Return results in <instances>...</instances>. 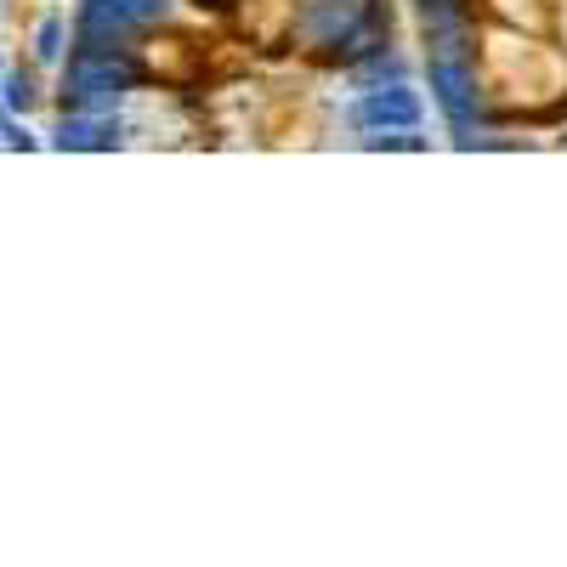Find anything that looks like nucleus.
I'll return each mask as SVG.
<instances>
[{
  "mask_svg": "<svg viewBox=\"0 0 567 567\" xmlns=\"http://www.w3.org/2000/svg\"><path fill=\"white\" fill-rule=\"evenodd\" d=\"M142 29L120 12V0H80L74 7V40H91V45H131Z\"/></svg>",
  "mask_w": 567,
  "mask_h": 567,
  "instance_id": "423d86ee",
  "label": "nucleus"
},
{
  "mask_svg": "<svg viewBox=\"0 0 567 567\" xmlns=\"http://www.w3.org/2000/svg\"><path fill=\"white\" fill-rule=\"evenodd\" d=\"M425 80H432V97L454 131L460 148L477 142V120H483V85H477V58H471V29L465 34H443L425 40Z\"/></svg>",
  "mask_w": 567,
  "mask_h": 567,
  "instance_id": "f03ea898",
  "label": "nucleus"
},
{
  "mask_svg": "<svg viewBox=\"0 0 567 567\" xmlns=\"http://www.w3.org/2000/svg\"><path fill=\"white\" fill-rule=\"evenodd\" d=\"M120 12H125L136 29H154V23H165L171 0H120Z\"/></svg>",
  "mask_w": 567,
  "mask_h": 567,
  "instance_id": "1a4fd4ad",
  "label": "nucleus"
},
{
  "mask_svg": "<svg viewBox=\"0 0 567 567\" xmlns=\"http://www.w3.org/2000/svg\"><path fill=\"white\" fill-rule=\"evenodd\" d=\"M120 142H125L120 114H69L63 109V120L52 131V148H63V154H109Z\"/></svg>",
  "mask_w": 567,
  "mask_h": 567,
  "instance_id": "39448f33",
  "label": "nucleus"
},
{
  "mask_svg": "<svg viewBox=\"0 0 567 567\" xmlns=\"http://www.w3.org/2000/svg\"><path fill=\"white\" fill-rule=\"evenodd\" d=\"M363 148H425V136H414V131H363Z\"/></svg>",
  "mask_w": 567,
  "mask_h": 567,
  "instance_id": "9d476101",
  "label": "nucleus"
},
{
  "mask_svg": "<svg viewBox=\"0 0 567 567\" xmlns=\"http://www.w3.org/2000/svg\"><path fill=\"white\" fill-rule=\"evenodd\" d=\"M352 131H420V97L403 80L386 85H363V97L347 109Z\"/></svg>",
  "mask_w": 567,
  "mask_h": 567,
  "instance_id": "20e7f679",
  "label": "nucleus"
},
{
  "mask_svg": "<svg viewBox=\"0 0 567 567\" xmlns=\"http://www.w3.org/2000/svg\"><path fill=\"white\" fill-rule=\"evenodd\" d=\"M142 80H148V69H142L131 45L74 40V52H63V109L69 114H114Z\"/></svg>",
  "mask_w": 567,
  "mask_h": 567,
  "instance_id": "f257e3e1",
  "label": "nucleus"
},
{
  "mask_svg": "<svg viewBox=\"0 0 567 567\" xmlns=\"http://www.w3.org/2000/svg\"><path fill=\"white\" fill-rule=\"evenodd\" d=\"M63 52H69V23H63V12H45L40 23H34V63H63Z\"/></svg>",
  "mask_w": 567,
  "mask_h": 567,
  "instance_id": "0eeeda50",
  "label": "nucleus"
},
{
  "mask_svg": "<svg viewBox=\"0 0 567 567\" xmlns=\"http://www.w3.org/2000/svg\"><path fill=\"white\" fill-rule=\"evenodd\" d=\"M369 23H386L381 0H301V7L290 12V40L312 58H329L336 45H347Z\"/></svg>",
  "mask_w": 567,
  "mask_h": 567,
  "instance_id": "7ed1b4c3",
  "label": "nucleus"
},
{
  "mask_svg": "<svg viewBox=\"0 0 567 567\" xmlns=\"http://www.w3.org/2000/svg\"><path fill=\"white\" fill-rule=\"evenodd\" d=\"M187 7H199V12H233L239 0H187Z\"/></svg>",
  "mask_w": 567,
  "mask_h": 567,
  "instance_id": "9b49d317",
  "label": "nucleus"
},
{
  "mask_svg": "<svg viewBox=\"0 0 567 567\" xmlns=\"http://www.w3.org/2000/svg\"><path fill=\"white\" fill-rule=\"evenodd\" d=\"M34 97H40V85H34L29 69H12V74L0 69V109H7V114H29Z\"/></svg>",
  "mask_w": 567,
  "mask_h": 567,
  "instance_id": "6e6552de",
  "label": "nucleus"
}]
</instances>
